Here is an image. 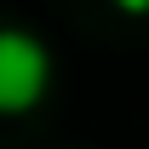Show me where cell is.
<instances>
[{
	"instance_id": "obj_2",
	"label": "cell",
	"mask_w": 149,
	"mask_h": 149,
	"mask_svg": "<svg viewBox=\"0 0 149 149\" xmlns=\"http://www.w3.org/2000/svg\"><path fill=\"white\" fill-rule=\"evenodd\" d=\"M120 17H149V0H109Z\"/></svg>"
},
{
	"instance_id": "obj_1",
	"label": "cell",
	"mask_w": 149,
	"mask_h": 149,
	"mask_svg": "<svg viewBox=\"0 0 149 149\" xmlns=\"http://www.w3.org/2000/svg\"><path fill=\"white\" fill-rule=\"evenodd\" d=\"M52 80H57L52 46L23 23H0V120H17V115L40 109Z\"/></svg>"
}]
</instances>
